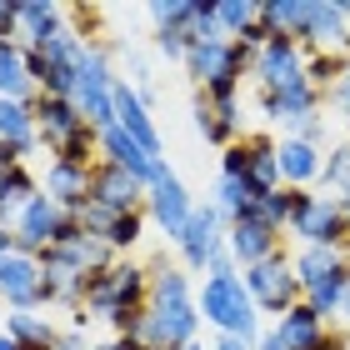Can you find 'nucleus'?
<instances>
[{"mask_svg": "<svg viewBox=\"0 0 350 350\" xmlns=\"http://www.w3.org/2000/svg\"><path fill=\"white\" fill-rule=\"evenodd\" d=\"M5 40H21V10H15V0H0V45Z\"/></svg>", "mask_w": 350, "mask_h": 350, "instance_id": "33", "label": "nucleus"}, {"mask_svg": "<svg viewBox=\"0 0 350 350\" xmlns=\"http://www.w3.org/2000/svg\"><path fill=\"white\" fill-rule=\"evenodd\" d=\"M0 350H25V345H21V340H10L5 330H0Z\"/></svg>", "mask_w": 350, "mask_h": 350, "instance_id": "37", "label": "nucleus"}, {"mask_svg": "<svg viewBox=\"0 0 350 350\" xmlns=\"http://www.w3.org/2000/svg\"><path fill=\"white\" fill-rule=\"evenodd\" d=\"M180 350H205V345H200V340H190V345H180Z\"/></svg>", "mask_w": 350, "mask_h": 350, "instance_id": "40", "label": "nucleus"}, {"mask_svg": "<svg viewBox=\"0 0 350 350\" xmlns=\"http://www.w3.org/2000/svg\"><path fill=\"white\" fill-rule=\"evenodd\" d=\"M345 285H350V265H336L321 285H310V291H306V306H310L315 315H321V321H330V315H340Z\"/></svg>", "mask_w": 350, "mask_h": 350, "instance_id": "27", "label": "nucleus"}, {"mask_svg": "<svg viewBox=\"0 0 350 350\" xmlns=\"http://www.w3.org/2000/svg\"><path fill=\"white\" fill-rule=\"evenodd\" d=\"M175 250H180V265L190 270V275H205L215 260V250H226V220H220V211L211 200H196V215H190V226L180 230V241H175Z\"/></svg>", "mask_w": 350, "mask_h": 350, "instance_id": "8", "label": "nucleus"}, {"mask_svg": "<svg viewBox=\"0 0 350 350\" xmlns=\"http://www.w3.org/2000/svg\"><path fill=\"white\" fill-rule=\"evenodd\" d=\"M336 105L345 110V120H350V60H345V75H340V85H336Z\"/></svg>", "mask_w": 350, "mask_h": 350, "instance_id": "34", "label": "nucleus"}, {"mask_svg": "<svg viewBox=\"0 0 350 350\" xmlns=\"http://www.w3.org/2000/svg\"><path fill=\"white\" fill-rule=\"evenodd\" d=\"M215 350H250V345H241V340H230V336H215Z\"/></svg>", "mask_w": 350, "mask_h": 350, "instance_id": "36", "label": "nucleus"}, {"mask_svg": "<svg viewBox=\"0 0 350 350\" xmlns=\"http://www.w3.org/2000/svg\"><path fill=\"white\" fill-rule=\"evenodd\" d=\"M250 140V170H245V190L256 200L275 196V190H285V175H280V140L270 135H245Z\"/></svg>", "mask_w": 350, "mask_h": 350, "instance_id": "21", "label": "nucleus"}, {"mask_svg": "<svg viewBox=\"0 0 350 350\" xmlns=\"http://www.w3.org/2000/svg\"><path fill=\"white\" fill-rule=\"evenodd\" d=\"M321 161H325V150L306 146V140H295V135L280 140V175L291 190H306L310 180H321Z\"/></svg>", "mask_w": 350, "mask_h": 350, "instance_id": "25", "label": "nucleus"}, {"mask_svg": "<svg viewBox=\"0 0 350 350\" xmlns=\"http://www.w3.org/2000/svg\"><path fill=\"white\" fill-rule=\"evenodd\" d=\"M100 161L105 165H120V170H131V175H140V180H155V170H161V161H155V155L140 146V140H131L120 131V125H105L100 131Z\"/></svg>", "mask_w": 350, "mask_h": 350, "instance_id": "19", "label": "nucleus"}, {"mask_svg": "<svg viewBox=\"0 0 350 350\" xmlns=\"http://www.w3.org/2000/svg\"><path fill=\"white\" fill-rule=\"evenodd\" d=\"M15 10H21V45H45L70 25V5L55 0H15Z\"/></svg>", "mask_w": 350, "mask_h": 350, "instance_id": "22", "label": "nucleus"}, {"mask_svg": "<svg viewBox=\"0 0 350 350\" xmlns=\"http://www.w3.org/2000/svg\"><path fill=\"white\" fill-rule=\"evenodd\" d=\"M0 306L5 310H45L40 295V260L36 256H5L0 260Z\"/></svg>", "mask_w": 350, "mask_h": 350, "instance_id": "14", "label": "nucleus"}, {"mask_svg": "<svg viewBox=\"0 0 350 350\" xmlns=\"http://www.w3.org/2000/svg\"><path fill=\"white\" fill-rule=\"evenodd\" d=\"M146 180L131 170H120V165H105V161H95L90 170V200H100L110 205V211H146Z\"/></svg>", "mask_w": 350, "mask_h": 350, "instance_id": "15", "label": "nucleus"}, {"mask_svg": "<svg viewBox=\"0 0 350 350\" xmlns=\"http://www.w3.org/2000/svg\"><path fill=\"white\" fill-rule=\"evenodd\" d=\"M291 235L300 245H325V250H345L350 245V220L340 211V196L325 190H300V205L291 215Z\"/></svg>", "mask_w": 350, "mask_h": 350, "instance_id": "4", "label": "nucleus"}, {"mask_svg": "<svg viewBox=\"0 0 350 350\" xmlns=\"http://www.w3.org/2000/svg\"><path fill=\"white\" fill-rule=\"evenodd\" d=\"M196 300H200V321L215 325V336H230L250 350L260 345V310H256L241 275H205Z\"/></svg>", "mask_w": 350, "mask_h": 350, "instance_id": "3", "label": "nucleus"}, {"mask_svg": "<svg viewBox=\"0 0 350 350\" xmlns=\"http://www.w3.org/2000/svg\"><path fill=\"white\" fill-rule=\"evenodd\" d=\"M340 315H345V321H350V285H345V300H340Z\"/></svg>", "mask_w": 350, "mask_h": 350, "instance_id": "38", "label": "nucleus"}, {"mask_svg": "<svg viewBox=\"0 0 350 350\" xmlns=\"http://www.w3.org/2000/svg\"><path fill=\"white\" fill-rule=\"evenodd\" d=\"M340 211H345V220H350V190H345V196H340Z\"/></svg>", "mask_w": 350, "mask_h": 350, "instance_id": "39", "label": "nucleus"}, {"mask_svg": "<svg viewBox=\"0 0 350 350\" xmlns=\"http://www.w3.org/2000/svg\"><path fill=\"white\" fill-rule=\"evenodd\" d=\"M190 116H196V131L211 140V146H235V140H241V100H205V95L196 90V110H190Z\"/></svg>", "mask_w": 350, "mask_h": 350, "instance_id": "18", "label": "nucleus"}, {"mask_svg": "<svg viewBox=\"0 0 350 350\" xmlns=\"http://www.w3.org/2000/svg\"><path fill=\"white\" fill-rule=\"evenodd\" d=\"M325 336H330V325L306 306V300H300L295 310H285L280 321H275V340H280L285 350H321Z\"/></svg>", "mask_w": 350, "mask_h": 350, "instance_id": "23", "label": "nucleus"}, {"mask_svg": "<svg viewBox=\"0 0 350 350\" xmlns=\"http://www.w3.org/2000/svg\"><path fill=\"white\" fill-rule=\"evenodd\" d=\"M90 345H95V340H90V330H81V325H70V321H66L51 350H90Z\"/></svg>", "mask_w": 350, "mask_h": 350, "instance_id": "31", "label": "nucleus"}, {"mask_svg": "<svg viewBox=\"0 0 350 350\" xmlns=\"http://www.w3.org/2000/svg\"><path fill=\"white\" fill-rule=\"evenodd\" d=\"M15 256V226H0V260Z\"/></svg>", "mask_w": 350, "mask_h": 350, "instance_id": "35", "label": "nucleus"}, {"mask_svg": "<svg viewBox=\"0 0 350 350\" xmlns=\"http://www.w3.org/2000/svg\"><path fill=\"white\" fill-rule=\"evenodd\" d=\"M146 10L155 25V51L185 66L190 45H196V0H150Z\"/></svg>", "mask_w": 350, "mask_h": 350, "instance_id": "10", "label": "nucleus"}, {"mask_svg": "<svg viewBox=\"0 0 350 350\" xmlns=\"http://www.w3.org/2000/svg\"><path fill=\"white\" fill-rule=\"evenodd\" d=\"M110 100H116V125H120V131L131 135V140H140V146H146V150L155 155V161H165V135H161V125H155L150 105H146V100L135 95V85L125 81V75L116 81V90H110Z\"/></svg>", "mask_w": 350, "mask_h": 350, "instance_id": "13", "label": "nucleus"}, {"mask_svg": "<svg viewBox=\"0 0 350 350\" xmlns=\"http://www.w3.org/2000/svg\"><path fill=\"white\" fill-rule=\"evenodd\" d=\"M66 226H70V211H60L40 190V196L15 215V250H21V256H40V250H51L60 235H66Z\"/></svg>", "mask_w": 350, "mask_h": 350, "instance_id": "9", "label": "nucleus"}, {"mask_svg": "<svg viewBox=\"0 0 350 350\" xmlns=\"http://www.w3.org/2000/svg\"><path fill=\"white\" fill-rule=\"evenodd\" d=\"M140 340H146V350H180L200 340V300L185 265L150 260V306H146Z\"/></svg>", "mask_w": 350, "mask_h": 350, "instance_id": "1", "label": "nucleus"}, {"mask_svg": "<svg viewBox=\"0 0 350 350\" xmlns=\"http://www.w3.org/2000/svg\"><path fill=\"white\" fill-rule=\"evenodd\" d=\"M245 170H250V140L241 135L235 146L220 150V175H230V180H245Z\"/></svg>", "mask_w": 350, "mask_h": 350, "instance_id": "30", "label": "nucleus"}, {"mask_svg": "<svg viewBox=\"0 0 350 350\" xmlns=\"http://www.w3.org/2000/svg\"><path fill=\"white\" fill-rule=\"evenodd\" d=\"M291 135H295V140H306V146H315V150H321V146H325V116H310V120H300V125H295Z\"/></svg>", "mask_w": 350, "mask_h": 350, "instance_id": "32", "label": "nucleus"}, {"mask_svg": "<svg viewBox=\"0 0 350 350\" xmlns=\"http://www.w3.org/2000/svg\"><path fill=\"white\" fill-rule=\"evenodd\" d=\"M241 280H245L250 300H256V310L275 315V321L306 300V295H300V280H295V265H291V256H285V250H275V256L260 260V265H245Z\"/></svg>", "mask_w": 350, "mask_h": 350, "instance_id": "5", "label": "nucleus"}, {"mask_svg": "<svg viewBox=\"0 0 350 350\" xmlns=\"http://www.w3.org/2000/svg\"><path fill=\"white\" fill-rule=\"evenodd\" d=\"M256 85L260 95H275V90H291V85H306V51L291 40V36H275L256 51Z\"/></svg>", "mask_w": 350, "mask_h": 350, "instance_id": "11", "label": "nucleus"}, {"mask_svg": "<svg viewBox=\"0 0 350 350\" xmlns=\"http://www.w3.org/2000/svg\"><path fill=\"white\" fill-rule=\"evenodd\" d=\"M295 265V280H300V295L310 291V285H321L336 265H345V250H325V245H300V256H291Z\"/></svg>", "mask_w": 350, "mask_h": 350, "instance_id": "26", "label": "nucleus"}, {"mask_svg": "<svg viewBox=\"0 0 350 350\" xmlns=\"http://www.w3.org/2000/svg\"><path fill=\"white\" fill-rule=\"evenodd\" d=\"M36 81H30V66H25V45L21 40H5L0 45V100H25L36 105Z\"/></svg>", "mask_w": 350, "mask_h": 350, "instance_id": "24", "label": "nucleus"}, {"mask_svg": "<svg viewBox=\"0 0 350 350\" xmlns=\"http://www.w3.org/2000/svg\"><path fill=\"white\" fill-rule=\"evenodd\" d=\"M0 146H10L21 161L45 155L40 131H36V105H25V100H0Z\"/></svg>", "mask_w": 350, "mask_h": 350, "instance_id": "20", "label": "nucleus"}, {"mask_svg": "<svg viewBox=\"0 0 350 350\" xmlns=\"http://www.w3.org/2000/svg\"><path fill=\"white\" fill-rule=\"evenodd\" d=\"M90 170L95 165H70V161H45L40 170V190L51 196L60 211L81 215V205L90 200Z\"/></svg>", "mask_w": 350, "mask_h": 350, "instance_id": "16", "label": "nucleus"}, {"mask_svg": "<svg viewBox=\"0 0 350 350\" xmlns=\"http://www.w3.org/2000/svg\"><path fill=\"white\" fill-rule=\"evenodd\" d=\"M260 21V0H215V25L226 40H241Z\"/></svg>", "mask_w": 350, "mask_h": 350, "instance_id": "28", "label": "nucleus"}, {"mask_svg": "<svg viewBox=\"0 0 350 350\" xmlns=\"http://www.w3.org/2000/svg\"><path fill=\"white\" fill-rule=\"evenodd\" d=\"M146 215H150V226L161 230L170 245L180 241V230L190 226V215H196V200H190V190H185L180 175H175L170 161H161V170H155V180L146 190Z\"/></svg>", "mask_w": 350, "mask_h": 350, "instance_id": "6", "label": "nucleus"}, {"mask_svg": "<svg viewBox=\"0 0 350 350\" xmlns=\"http://www.w3.org/2000/svg\"><path fill=\"white\" fill-rule=\"evenodd\" d=\"M36 131H40L45 155H60L75 135L95 131V125L75 110V100H60V95H36Z\"/></svg>", "mask_w": 350, "mask_h": 350, "instance_id": "12", "label": "nucleus"}, {"mask_svg": "<svg viewBox=\"0 0 350 350\" xmlns=\"http://www.w3.org/2000/svg\"><path fill=\"white\" fill-rule=\"evenodd\" d=\"M226 245H230V256H235V265H241V270H245V265L270 260L275 250H285V245H280V230H270L265 220H256L250 211H245V215L226 230Z\"/></svg>", "mask_w": 350, "mask_h": 350, "instance_id": "17", "label": "nucleus"}, {"mask_svg": "<svg viewBox=\"0 0 350 350\" xmlns=\"http://www.w3.org/2000/svg\"><path fill=\"white\" fill-rule=\"evenodd\" d=\"M81 230L85 235H95V241H105L116 256H131V250L146 241V226H150V215L146 211H110V205H100V200H85L81 205Z\"/></svg>", "mask_w": 350, "mask_h": 350, "instance_id": "7", "label": "nucleus"}, {"mask_svg": "<svg viewBox=\"0 0 350 350\" xmlns=\"http://www.w3.org/2000/svg\"><path fill=\"white\" fill-rule=\"evenodd\" d=\"M211 205L220 211V220H226V230L235 226V220H241L250 205H256V196H250L245 190V180H230V175H220L215 180V196H211Z\"/></svg>", "mask_w": 350, "mask_h": 350, "instance_id": "29", "label": "nucleus"}, {"mask_svg": "<svg viewBox=\"0 0 350 350\" xmlns=\"http://www.w3.org/2000/svg\"><path fill=\"white\" fill-rule=\"evenodd\" d=\"M146 306H150V265H140L131 256H120L110 270H95L85 280V315L90 321H105L116 336L140 340Z\"/></svg>", "mask_w": 350, "mask_h": 350, "instance_id": "2", "label": "nucleus"}]
</instances>
